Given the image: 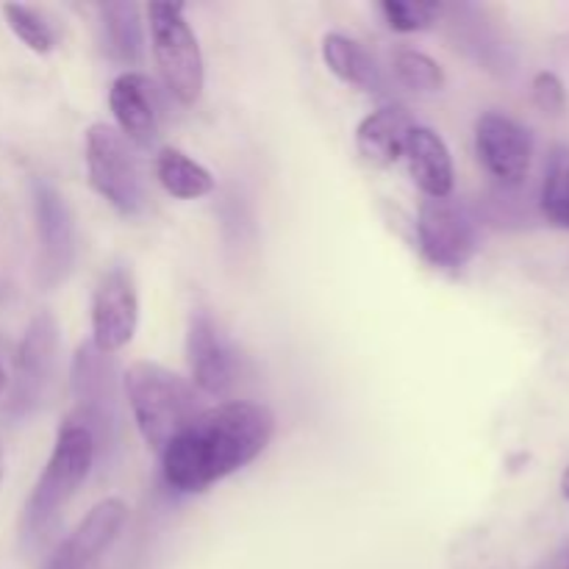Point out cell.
<instances>
[{"label":"cell","instance_id":"cell-26","mask_svg":"<svg viewBox=\"0 0 569 569\" xmlns=\"http://www.w3.org/2000/svg\"><path fill=\"white\" fill-rule=\"evenodd\" d=\"M561 495H565V498L569 500V467H567L565 478H561Z\"/></svg>","mask_w":569,"mask_h":569},{"label":"cell","instance_id":"cell-4","mask_svg":"<svg viewBox=\"0 0 569 569\" xmlns=\"http://www.w3.org/2000/svg\"><path fill=\"white\" fill-rule=\"evenodd\" d=\"M150 39L161 78L172 98L183 106L198 103L206 83L203 53L181 3H150Z\"/></svg>","mask_w":569,"mask_h":569},{"label":"cell","instance_id":"cell-11","mask_svg":"<svg viewBox=\"0 0 569 569\" xmlns=\"http://www.w3.org/2000/svg\"><path fill=\"white\" fill-rule=\"evenodd\" d=\"M476 153L489 176L503 183H520L531 170L533 137L522 122L487 111L476 122Z\"/></svg>","mask_w":569,"mask_h":569},{"label":"cell","instance_id":"cell-28","mask_svg":"<svg viewBox=\"0 0 569 569\" xmlns=\"http://www.w3.org/2000/svg\"><path fill=\"white\" fill-rule=\"evenodd\" d=\"M0 478H3V450H0Z\"/></svg>","mask_w":569,"mask_h":569},{"label":"cell","instance_id":"cell-29","mask_svg":"<svg viewBox=\"0 0 569 569\" xmlns=\"http://www.w3.org/2000/svg\"><path fill=\"white\" fill-rule=\"evenodd\" d=\"M567 569H569V567H567Z\"/></svg>","mask_w":569,"mask_h":569},{"label":"cell","instance_id":"cell-22","mask_svg":"<svg viewBox=\"0 0 569 569\" xmlns=\"http://www.w3.org/2000/svg\"><path fill=\"white\" fill-rule=\"evenodd\" d=\"M395 76L406 89H415V92H439L445 87V70L439 67V61H433L428 53H420V50L398 53Z\"/></svg>","mask_w":569,"mask_h":569},{"label":"cell","instance_id":"cell-10","mask_svg":"<svg viewBox=\"0 0 569 569\" xmlns=\"http://www.w3.org/2000/svg\"><path fill=\"white\" fill-rule=\"evenodd\" d=\"M139 298L131 270L111 267L92 295V345L111 356L126 348L137 333Z\"/></svg>","mask_w":569,"mask_h":569},{"label":"cell","instance_id":"cell-12","mask_svg":"<svg viewBox=\"0 0 569 569\" xmlns=\"http://www.w3.org/2000/svg\"><path fill=\"white\" fill-rule=\"evenodd\" d=\"M187 359L194 387L206 395H226L237 381V356L209 311H194L187 328Z\"/></svg>","mask_w":569,"mask_h":569},{"label":"cell","instance_id":"cell-14","mask_svg":"<svg viewBox=\"0 0 569 569\" xmlns=\"http://www.w3.org/2000/svg\"><path fill=\"white\" fill-rule=\"evenodd\" d=\"M128 522V506L120 498H106L83 517L70 539L56 553L76 569H89L120 537L122 526Z\"/></svg>","mask_w":569,"mask_h":569},{"label":"cell","instance_id":"cell-7","mask_svg":"<svg viewBox=\"0 0 569 569\" xmlns=\"http://www.w3.org/2000/svg\"><path fill=\"white\" fill-rule=\"evenodd\" d=\"M417 244L428 264L461 270L478 250V222L461 203L426 200L417 214Z\"/></svg>","mask_w":569,"mask_h":569},{"label":"cell","instance_id":"cell-18","mask_svg":"<svg viewBox=\"0 0 569 569\" xmlns=\"http://www.w3.org/2000/svg\"><path fill=\"white\" fill-rule=\"evenodd\" d=\"M100 26H103L106 53L120 64H137L142 59V20L137 3H100Z\"/></svg>","mask_w":569,"mask_h":569},{"label":"cell","instance_id":"cell-13","mask_svg":"<svg viewBox=\"0 0 569 569\" xmlns=\"http://www.w3.org/2000/svg\"><path fill=\"white\" fill-rule=\"evenodd\" d=\"M111 114L117 120V131L137 148H150L159 139V94L156 83L142 72H122L109 89Z\"/></svg>","mask_w":569,"mask_h":569},{"label":"cell","instance_id":"cell-25","mask_svg":"<svg viewBox=\"0 0 569 569\" xmlns=\"http://www.w3.org/2000/svg\"><path fill=\"white\" fill-rule=\"evenodd\" d=\"M44 569H76V567H72V565H67V561H64V559H61V556H59V553H56V556H53V559H50V561H48V567H44Z\"/></svg>","mask_w":569,"mask_h":569},{"label":"cell","instance_id":"cell-27","mask_svg":"<svg viewBox=\"0 0 569 569\" xmlns=\"http://www.w3.org/2000/svg\"><path fill=\"white\" fill-rule=\"evenodd\" d=\"M3 389H6V372L0 370V392H3Z\"/></svg>","mask_w":569,"mask_h":569},{"label":"cell","instance_id":"cell-23","mask_svg":"<svg viewBox=\"0 0 569 569\" xmlns=\"http://www.w3.org/2000/svg\"><path fill=\"white\" fill-rule=\"evenodd\" d=\"M381 14L387 26L398 33L426 31L442 14L439 3H415V0H383Z\"/></svg>","mask_w":569,"mask_h":569},{"label":"cell","instance_id":"cell-2","mask_svg":"<svg viewBox=\"0 0 569 569\" xmlns=\"http://www.w3.org/2000/svg\"><path fill=\"white\" fill-rule=\"evenodd\" d=\"M122 389L144 445L159 456L198 415L192 383L156 361H133L122 372Z\"/></svg>","mask_w":569,"mask_h":569},{"label":"cell","instance_id":"cell-8","mask_svg":"<svg viewBox=\"0 0 569 569\" xmlns=\"http://www.w3.org/2000/svg\"><path fill=\"white\" fill-rule=\"evenodd\" d=\"M31 198L39 237V283L53 289L76 264V220L64 194L44 178H33Z\"/></svg>","mask_w":569,"mask_h":569},{"label":"cell","instance_id":"cell-21","mask_svg":"<svg viewBox=\"0 0 569 569\" xmlns=\"http://www.w3.org/2000/svg\"><path fill=\"white\" fill-rule=\"evenodd\" d=\"M3 17L9 22L11 31L17 33L22 44L33 50V53H50L56 48V31L50 22L39 14L37 9L22 3H3Z\"/></svg>","mask_w":569,"mask_h":569},{"label":"cell","instance_id":"cell-16","mask_svg":"<svg viewBox=\"0 0 569 569\" xmlns=\"http://www.w3.org/2000/svg\"><path fill=\"white\" fill-rule=\"evenodd\" d=\"M415 120L400 106H383L372 111L356 128V150L370 167H389L406 153Z\"/></svg>","mask_w":569,"mask_h":569},{"label":"cell","instance_id":"cell-5","mask_svg":"<svg viewBox=\"0 0 569 569\" xmlns=\"http://www.w3.org/2000/svg\"><path fill=\"white\" fill-rule=\"evenodd\" d=\"M87 172L94 192L126 217H137L148 203L142 172L128 139L109 122H94L87 131Z\"/></svg>","mask_w":569,"mask_h":569},{"label":"cell","instance_id":"cell-1","mask_svg":"<svg viewBox=\"0 0 569 569\" xmlns=\"http://www.w3.org/2000/svg\"><path fill=\"white\" fill-rule=\"evenodd\" d=\"M276 433L267 406L228 400L194 415L161 453L167 487L176 492H203L222 478L259 459Z\"/></svg>","mask_w":569,"mask_h":569},{"label":"cell","instance_id":"cell-17","mask_svg":"<svg viewBox=\"0 0 569 569\" xmlns=\"http://www.w3.org/2000/svg\"><path fill=\"white\" fill-rule=\"evenodd\" d=\"M322 61L339 81L350 83V87L367 89V92L381 89L383 78L376 59L345 33H326L322 37Z\"/></svg>","mask_w":569,"mask_h":569},{"label":"cell","instance_id":"cell-3","mask_svg":"<svg viewBox=\"0 0 569 569\" xmlns=\"http://www.w3.org/2000/svg\"><path fill=\"white\" fill-rule=\"evenodd\" d=\"M94 456H98V448H94L92 433L78 422L67 420L56 437L48 467L39 476L37 487L26 503V520H22L26 522V537H39L53 526L61 509L76 498L81 483L89 478Z\"/></svg>","mask_w":569,"mask_h":569},{"label":"cell","instance_id":"cell-20","mask_svg":"<svg viewBox=\"0 0 569 569\" xmlns=\"http://www.w3.org/2000/svg\"><path fill=\"white\" fill-rule=\"evenodd\" d=\"M539 203L550 226L569 231V144H556L550 150Z\"/></svg>","mask_w":569,"mask_h":569},{"label":"cell","instance_id":"cell-19","mask_svg":"<svg viewBox=\"0 0 569 569\" xmlns=\"http://www.w3.org/2000/svg\"><path fill=\"white\" fill-rule=\"evenodd\" d=\"M156 178L178 200H198L214 192V176L178 148H161L156 156Z\"/></svg>","mask_w":569,"mask_h":569},{"label":"cell","instance_id":"cell-24","mask_svg":"<svg viewBox=\"0 0 569 569\" xmlns=\"http://www.w3.org/2000/svg\"><path fill=\"white\" fill-rule=\"evenodd\" d=\"M533 100L545 114H561L567 109V89L556 72L545 70L533 78Z\"/></svg>","mask_w":569,"mask_h":569},{"label":"cell","instance_id":"cell-6","mask_svg":"<svg viewBox=\"0 0 569 569\" xmlns=\"http://www.w3.org/2000/svg\"><path fill=\"white\" fill-rule=\"evenodd\" d=\"M59 359V322L42 311L31 320L14 361V387H11L6 415L20 420L28 417L48 395Z\"/></svg>","mask_w":569,"mask_h":569},{"label":"cell","instance_id":"cell-15","mask_svg":"<svg viewBox=\"0 0 569 569\" xmlns=\"http://www.w3.org/2000/svg\"><path fill=\"white\" fill-rule=\"evenodd\" d=\"M403 156L409 161V172L415 178L417 189L428 200L450 198L456 183L453 156H450L445 139L433 128L415 126V131L409 133V142H406Z\"/></svg>","mask_w":569,"mask_h":569},{"label":"cell","instance_id":"cell-9","mask_svg":"<svg viewBox=\"0 0 569 569\" xmlns=\"http://www.w3.org/2000/svg\"><path fill=\"white\" fill-rule=\"evenodd\" d=\"M72 395L78 411L70 420L87 428L94 439V448H100V439H111L117 426L114 361L111 356L100 353L92 342L81 345L72 359Z\"/></svg>","mask_w":569,"mask_h":569}]
</instances>
